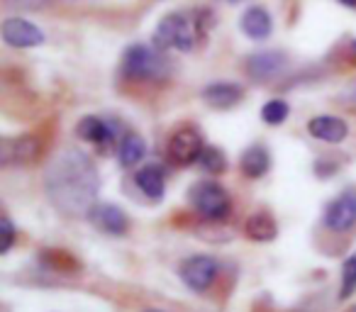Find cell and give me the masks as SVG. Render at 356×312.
Instances as JSON below:
<instances>
[{
	"instance_id": "obj_5",
	"label": "cell",
	"mask_w": 356,
	"mask_h": 312,
	"mask_svg": "<svg viewBox=\"0 0 356 312\" xmlns=\"http://www.w3.org/2000/svg\"><path fill=\"white\" fill-rule=\"evenodd\" d=\"M203 149V137H200L198 129L184 127L168 139V159L178 166H191L193 161L200 159Z\"/></svg>"
},
{
	"instance_id": "obj_24",
	"label": "cell",
	"mask_w": 356,
	"mask_h": 312,
	"mask_svg": "<svg viewBox=\"0 0 356 312\" xmlns=\"http://www.w3.org/2000/svg\"><path fill=\"white\" fill-rule=\"evenodd\" d=\"M17 3H22V6H27V8H37V6H44V3H49V0H17Z\"/></svg>"
},
{
	"instance_id": "obj_18",
	"label": "cell",
	"mask_w": 356,
	"mask_h": 312,
	"mask_svg": "<svg viewBox=\"0 0 356 312\" xmlns=\"http://www.w3.org/2000/svg\"><path fill=\"white\" fill-rule=\"evenodd\" d=\"M244 232L254 242H271V239H276L278 227H276V220L268 213H254L247 220V224H244Z\"/></svg>"
},
{
	"instance_id": "obj_13",
	"label": "cell",
	"mask_w": 356,
	"mask_h": 312,
	"mask_svg": "<svg viewBox=\"0 0 356 312\" xmlns=\"http://www.w3.org/2000/svg\"><path fill=\"white\" fill-rule=\"evenodd\" d=\"M239 27H242V32L249 37V40L264 42V40H268V35H271L273 20H271V15H268L266 8L254 6V8H249V10H244L242 20H239Z\"/></svg>"
},
{
	"instance_id": "obj_7",
	"label": "cell",
	"mask_w": 356,
	"mask_h": 312,
	"mask_svg": "<svg viewBox=\"0 0 356 312\" xmlns=\"http://www.w3.org/2000/svg\"><path fill=\"white\" fill-rule=\"evenodd\" d=\"M3 42L15 49H30V47H40L44 42V32L30 20L22 17H8L3 22Z\"/></svg>"
},
{
	"instance_id": "obj_10",
	"label": "cell",
	"mask_w": 356,
	"mask_h": 312,
	"mask_svg": "<svg viewBox=\"0 0 356 312\" xmlns=\"http://www.w3.org/2000/svg\"><path fill=\"white\" fill-rule=\"evenodd\" d=\"M42 151V139L25 134L17 139H6L3 142V164H32Z\"/></svg>"
},
{
	"instance_id": "obj_2",
	"label": "cell",
	"mask_w": 356,
	"mask_h": 312,
	"mask_svg": "<svg viewBox=\"0 0 356 312\" xmlns=\"http://www.w3.org/2000/svg\"><path fill=\"white\" fill-rule=\"evenodd\" d=\"M198 17H191L186 13H168L161 17V22L154 30V47L156 49H178V51H191L198 42Z\"/></svg>"
},
{
	"instance_id": "obj_22",
	"label": "cell",
	"mask_w": 356,
	"mask_h": 312,
	"mask_svg": "<svg viewBox=\"0 0 356 312\" xmlns=\"http://www.w3.org/2000/svg\"><path fill=\"white\" fill-rule=\"evenodd\" d=\"M198 161L208 174H215V176L222 174V171L227 169V159H225L222 149H218V147H205Z\"/></svg>"
},
{
	"instance_id": "obj_25",
	"label": "cell",
	"mask_w": 356,
	"mask_h": 312,
	"mask_svg": "<svg viewBox=\"0 0 356 312\" xmlns=\"http://www.w3.org/2000/svg\"><path fill=\"white\" fill-rule=\"evenodd\" d=\"M341 6H346V8H356V0H339Z\"/></svg>"
},
{
	"instance_id": "obj_23",
	"label": "cell",
	"mask_w": 356,
	"mask_h": 312,
	"mask_svg": "<svg viewBox=\"0 0 356 312\" xmlns=\"http://www.w3.org/2000/svg\"><path fill=\"white\" fill-rule=\"evenodd\" d=\"M0 227H3V242H0V254H8L15 242V227H13V220L10 217H3L0 220Z\"/></svg>"
},
{
	"instance_id": "obj_21",
	"label": "cell",
	"mask_w": 356,
	"mask_h": 312,
	"mask_svg": "<svg viewBox=\"0 0 356 312\" xmlns=\"http://www.w3.org/2000/svg\"><path fill=\"white\" fill-rule=\"evenodd\" d=\"M356 293V252L341 263V288H339V300H349Z\"/></svg>"
},
{
	"instance_id": "obj_26",
	"label": "cell",
	"mask_w": 356,
	"mask_h": 312,
	"mask_svg": "<svg viewBox=\"0 0 356 312\" xmlns=\"http://www.w3.org/2000/svg\"><path fill=\"white\" fill-rule=\"evenodd\" d=\"M225 3H239V0H225Z\"/></svg>"
},
{
	"instance_id": "obj_20",
	"label": "cell",
	"mask_w": 356,
	"mask_h": 312,
	"mask_svg": "<svg viewBox=\"0 0 356 312\" xmlns=\"http://www.w3.org/2000/svg\"><path fill=\"white\" fill-rule=\"evenodd\" d=\"M288 115H291V108H288V103H286V100H281V98L268 100V103L261 108V120L266 124H273V127H278V124L286 122Z\"/></svg>"
},
{
	"instance_id": "obj_15",
	"label": "cell",
	"mask_w": 356,
	"mask_h": 312,
	"mask_svg": "<svg viewBox=\"0 0 356 312\" xmlns=\"http://www.w3.org/2000/svg\"><path fill=\"white\" fill-rule=\"evenodd\" d=\"M134 183H137V188L149 200H156V203L166 193V179H163V171L159 166H144V169H139L137 176H134Z\"/></svg>"
},
{
	"instance_id": "obj_12",
	"label": "cell",
	"mask_w": 356,
	"mask_h": 312,
	"mask_svg": "<svg viewBox=\"0 0 356 312\" xmlns=\"http://www.w3.org/2000/svg\"><path fill=\"white\" fill-rule=\"evenodd\" d=\"M283 69H286V54H281V51H259V54L247 59L249 76H254V79H259V81L273 79V76H278Z\"/></svg>"
},
{
	"instance_id": "obj_19",
	"label": "cell",
	"mask_w": 356,
	"mask_h": 312,
	"mask_svg": "<svg viewBox=\"0 0 356 312\" xmlns=\"http://www.w3.org/2000/svg\"><path fill=\"white\" fill-rule=\"evenodd\" d=\"M120 164L124 166V169H129V166H137L139 161L144 159V154H147V144H144V139L139 137V134H124V139L120 142Z\"/></svg>"
},
{
	"instance_id": "obj_27",
	"label": "cell",
	"mask_w": 356,
	"mask_h": 312,
	"mask_svg": "<svg viewBox=\"0 0 356 312\" xmlns=\"http://www.w3.org/2000/svg\"><path fill=\"white\" fill-rule=\"evenodd\" d=\"M152 312H159V310H152Z\"/></svg>"
},
{
	"instance_id": "obj_14",
	"label": "cell",
	"mask_w": 356,
	"mask_h": 312,
	"mask_svg": "<svg viewBox=\"0 0 356 312\" xmlns=\"http://www.w3.org/2000/svg\"><path fill=\"white\" fill-rule=\"evenodd\" d=\"M203 98H205V103H210L213 108L227 110V108H234V105L244 98V90L239 88L237 83L220 81V83H210L208 88L203 90Z\"/></svg>"
},
{
	"instance_id": "obj_17",
	"label": "cell",
	"mask_w": 356,
	"mask_h": 312,
	"mask_svg": "<svg viewBox=\"0 0 356 312\" xmlns=\"http://www.w3.org/2000/svg\"><path fill=\"white\" fill-rule=\"evenodd\" d=\"M76 134L90 144H100V147L115 139V129L110 127V122H105V120H100V117H93V115L81 120L79 127H76Z\"/></svg>"
},
{
	"instance_id": "obj_9",
	"label": "cell",
	"mask_w": 356,
	"mask_h": 312,
	"mask_svg": "<svg viewBox=\"0 0 356 312\" xmlns=\"http://www.w3.org/2000/svg\"><path fill=\"white\" fill-rule=\"evenodd\" d=\"M88 217H90V222H93V227H98L100 232H105V234H115V237L124 234L129 227L127 215H124L118 205L95 203L93 208L88 210Z\"/></svg>"
},
{
	"instance_id": "obj_1",
	"label": "cell",
	"mask_w": 356,
	"mask_h": 312,
	"mask_svg": "<svg viewBox=\"0 0 356 312\" xmlns=\"http://www.w3.org/2000/svg\"><path fill=\"white\" fill-rule=\"evenodd\" d=\"M100 188L98 169L81 149H61L49 161L44 174V190L59 213L76 217L95 205Z\"/></svg>"
},
{
	"instance_id": "obj_11",
	"label": "cell",
	"mask_w": 356,
	"mask_h": 312,
	"mask_svg": "<svg viewBox=\"0 0 356 312\" xmlns=\"http://www.w3.org/2000/svg\"><path fill=\"white\" fill-rule=\"evenodd\" d=\"M307 132L315 139H322L327 144H341L349 134V127L341 117L334 115H320V117H312L307 122Z\"/></svg>"
},
{
	"instance_id": "obj_4",
	"label": "cell",
	"mask_w": 356,
	"mask_h": 312,
	"mask_svg": "<svg viewBox=\"0 0 356 312\" xmlns=\"http://www.w3.org/2000/svg\"><path fill=\"white\" fill-rule=\"evenodd\" d=\"M193 205L203 217L208 220H225L232 210L227 190L215 181H205V183L193 188Z\"/></svg>"
},
{
	"instance_id": "obj_8",
	"label": "cell",
	"mask_w": 356,
	"mask_h": 312,
	"mask_svg": "<svg viewBox=\"0 0 356 312\" xmlns=\"http://www.w3.org/2000/svg\"><path fill=\"white\" fill-rule=\"evenodd\" d=\"M356 224V193H341L325 210V227L332 232H346Z\"/></svg>"
},
{
	"instance_id": "obj_6",
	"label": "cell",
	"mask_w": 356,
	"mask_h": 312,
	"mask_svg": "<svg viewBox=\"0 0 356 312\" xmlns=\"http://www.w3.org/2000/svg\"><path fill=\"white\" fill-rule=\"evenodd\" d=\"M215 276H218V261L213 256H191L181 266V278L191 290H208L213 286Z\"/></svg>"
},
{
	"instance_id": "obj_3",
	"label": "cell",
	"mask_w": 356,
	"mask_h": 312,
	"mask_svg": "<svg viewBox=\"0 0 356 312\" xmlns=\"http://www.w3.org/2000/svg\"><path fill=\"white\" fill-rule=\"evenodd\" d=\"M122 74L132 81H163L168 76V61L156 47L132 44L122 56Z\"/></svg>"
},
{
	"instance_id": "obj_16",
	"label": "cell",
	"mask_w": 356,
	"mask_h": 312,
	"mask_svg": "<svg viewBox=\"0 0 356 312\" xmlns=\"http://www.w3.org/2000/svg\"><path fill=\"white\" fill-rule=\"evenodd\" d=\"M239 166H242V174L249 176V179H261V176L268 171V166H271V156H268L266 147L252 144L249 149H244L242 159H239Z\"/></svg>"
}]
</instances>
